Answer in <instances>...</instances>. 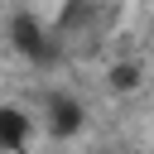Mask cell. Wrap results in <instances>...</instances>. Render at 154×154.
<instances>
[{"label": "cell", "instance_id": "1", "mask_svg": "<svg viewBox=\"0 0 154 154\" xmlns=\"http://www.w3.org/2000/svg\"><path fill=\"white\" fill-rule=\"evenodd\" d=\"M10 38H14V48H19L29 63H38V67H48V63L58 58L53 29H48V24H38L34 14H14V24H10Z\"/></svg>", "mask_w": 154, "mask_h": 154}, {"label": "cell", "instance_id": "2", "mask_svg": "<svg viewBox=\"0 0 154 154\" xmlns=\"http://www.w3.org/2000/svg\"><path fill=\"white\" fill-rule=\"evenodd\" d=\"M48 130H53V135L82 130V106H77L72 96H48Z\"/></svg>", "mask_w": 154, "mask_h": 154}, {"label": "cell", "instance_id": "3", "mask_svg": "<svg viewBox=\"0 0 154 154\" xmlns=\"http://www.w3.org/2000/svg\"><path fill=\"white\" fill-rule=\"evenodd\" d=\"M29 144V116L19 106H0V149H24Z\"/></svg>", "mask_w": 154, "mask_h": 154}]
</instances>
